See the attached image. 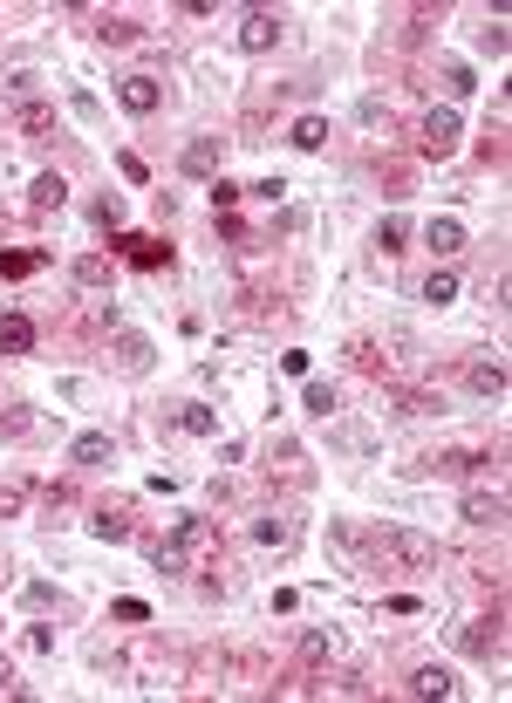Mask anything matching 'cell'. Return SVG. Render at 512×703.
Segmentation results:
<instances>
[{"label":"cell","mask_w":512,"mask_h":703,"mask_svg":"<svg viewBox=\"0 0 512 703\" xmlns=\"http://www.w3.org/2000/svg\"><path fill=\"white\" fill-rule=\"evenodd\" d=\"M362 547H376L383 560H396V567H410V574H424V567H437V540L431 533H417V526H376Z\"/></svg>","instance_id":"6da1fadb"},{"label":"cell","mask_w":512,"mask_h":703,"mask_svg":"<svg viewBox=\"0 0 512 703\" xmlns=\"http://www.w3.org/2000/svg\"><path fill=\"white\" fill-rule=\"evenodd\" d=\"M178 164H185V178H205V185H212V178H219V164H226V137H192Z\"/></svg>","instance_id":"7a4b0ae2"},{"label":"cell","mask_w":512,"mask_h":703,"mask_svg":"<svg viewBox=\"0 0 512 703\" xmlns=\"http://www.w3.org/2000/svg\"><path fill=\"white\" fill-rule=\"evenodd\" d=\"M465 526H492V533H499V526H506V492H499V485H472V492H465Z\"/></svg>","instance_id":"3957f363"},{"label":"cell","mask_w":512,"mask_h":703,"mask_svg":"<svg viewBox=\"0 0 512 703\" xmlns=\"http://www.w3.org/2000/svg\"><path fill=\"white\" fill-rule=\"evenodd\" d=\"M417 144H424V157H451V151H458V110H431Z\"/></svg>","instance_id":"277c9868"},{"label":"cell","mask_w":512,"mask_h":703,"mask_svg":"<svg viewBox=\"0 0 512 703\" xmlns=\"http://www.w3.org/2000/svg\"><path fill=\"white\" fill-rule=\"evenodd\" d=\"M274 41H280V14H267V7H253V14L239 21V48H246V55H267Z\"/></svg>","instance_id":"5b68a950"},{"label":"cell","mask_w":512,"mask_h":703,"mask_svg":"<svg viewBox=\"0 0 512 703\" xmlns=\"http://www.w3.org/2000/svg\"><path fill=\"white\" fill-rule=\"evenodd\" d=\"M117 103H123V110H130V117H151V110H158V103H164L158 76H123V82H117Z\"/></svg>","instance_id":"8992f818"},{"label":"cell","mask_w":512,"mask_h":703,"mask_svg":"<svg viewBox=\"0 0 512 703\" xmlns=\"http://www.w3.org/2000/svg\"><path fill=\"white\" fill-rule=\"evenodd\" d=\"M89 533H96L103 547L130 540V506H123V499H103V506H96V519H89Z\"/></svg>","instance_id":"52a82bcc"},{"label":"cell","mask_w":512,"mask_h":703,"mask_svg":"<svg viewBox=\"0 0 512 703\" xmlns=\"http://www.w3.org/2000/svg\"><path fill=\"white\" fill-rule=\"evenodd\" d=\"M478 465H492L485 451H437V458H424V465H410V471H437V478H472Z\"/></svg>","instance_id":"ba28073f"},{"label":"cell","mask_w":512,"mask_h":703,"mask_svg":"<svg viewBox=\"0 0 512 703\" xmlns=\"http://www.w3.org/2000/svg\"><path fill=\"white\" fill-rule=\"evenodd\" d=\"M403 690H410V697H458V676H451V669H437V663H424V669H410V683H403Z\"/></svg>","instance_id":"9c48e42d"},{"label":"cell","mask_w":512,"mask_h":703,"mask_svg":"<svg viewBox=\"0 0 512 703\" xmlns=\"http://www.w3.org/2000/svg\"><path fill=\"white\" fill-rule=\"evenodd\" d=\"M117 253H130L137 267H171V246L151 233H117Z\"/></svg>","instance_id":"30bf717a"},{"label":"cell","mask_w":512,"mask_h":703,"mask_svg":"<svg viewBox=\"0 0 512 703\" xmlns=\"http://www.w3.org/2000/svg\"><path fill=\"white\" fill-rule=\"evenodd\" d=\"M28 205H35V212H62V205H69V178H62V171H41L35 185H28Z\"/></svg>","instance_id":"8fae6325"},{"label":"cell","mask_w":512,"mask_h":703,"mask_svg":"<svg viewBox=\"0 0 512 703\" xmlns=\"http://www.w3.org/2000/svg\"><path fill=\"white\" fill-rule=\"evenodd\" d=\"M171 540L198 560V553H219V526H212V519H178V533H171Z\"/></svg>","instance_id":"7c38bea8"},{"label":"cell","mask_w":512,"mask_h":703,"mask_svg":"<svg viewBox=\"0 0 512 703\" xmlns=\"http://www.w3.org/2000/svg\"><path fill=\"white\" fill-rule=\"evenodd\" d=\"M383 410L390 417H431V410H444L431 390H383Z\"/></svg>","instance_id":"4fadbf2b"},{"label":"cell","mask_w":512,"mask_h":703,"mask_svg":"<svg viewBox=\"0 0 512 703\" xmlns=\"http://www.w3.org/2000/svg\"><path fill=\"white\" fill-rule=\"evenodd\" d=\"M465 383H472L478 396H506V362H485V355H472V362H465Z\"/></svg>","instance_id":"5bb4252c"},{"label":"cell","mask_w":512,"mask_h":703,"mask_svg":"<svg viewBox=\"0 0 512 703\" xmlns=\"http://www.w3.org/2000/svg\"><path fill=\"white\" fill-rule=\"evenodd\" d=\"M424 246H431L437 260H451V253H465V226L458 219H431L424 226Z\"/></svg>","instance_id":"9a60e30c"},{"label":"cell","mask_w":512,"mask_h":703,"mask_svg":"<svg viewBox=\"0 0 512 703\" xmlns=\"http://www.w3.org/2000/svg\"><path fill=\"white\" fill-rule=\"evenodd\" d=\"M110 451H117L110 430H82L76 444H69V465H110Z\"/></svg>","instance_id":"2e32d148"},{"label":"cell","mask_w":512,"mask_h":703,"mask_svg":"<svg viewBox=\"0 0 512 703\" xmlns=\"http://www.w3.org/2000/svg\"><path fill=\"white\" fill-rule=\"evenodd\" d=\"M35 349V321L28 314H0V355H28Z\"/></svg>","instance_id":"e0dca14e"},{"label":"cell","mask_w":512,"mask_h":703,"mask_svg":"<svg viewBox=\"0 0 512 703\" xmlns=\"http://www.w3.org/2000/svg\"><path fill=\"white\" fill-rule=\"evenodd\" d=\"M294 649H301V663H335V656H342V635H335V628H308Z\"/></svg>","instance_id":"ac0fdd59"},{"label":"cell","mask_w":512,"mask_h":703,"mask_svg":"<svg viewBox=\"0 0 512 703\" xmlns=\"http://www.w3.org/2000/svg\"><path fill=\"white\" fill-rule=\"evenodd\" d=\"M253 540H260V547H274V553H287L301 533H294V519H287V512H267V519L253 526Z\"/></svg>","instance_id":"d6986e66"},{"label":"cell","mask_w":512,"mask_h":703,"mask_svg":"<svg viewBox=\"0 0 512 703\" xmlns=\"http://www.w3.org/2000/svg\"><path fill=\"white\" fill-rule=\"evenodd\" d=\"M96 41H103V48H130V41H144V28H137L130 14H103V21H96Z\"/></svg>","instance_id":"ffe728a7"},{"label":"cell","mask_w":512,"mask_h":703,"mask_svg":"<svg viewBox=\"0 0 512 703\" xmlns=\"http://www.w3.org/2000/svg\"><path fill=\"white\" fill-rule=\"evenodd\" d=\"M48 267V253H35V246H14V253H0V280H28Z\"/></svg>","instance_id":"44dd1931"},{"label":"cell","mask_w":512,"mask_h":703,"mask_svg":"<svg viewBox=\"0 0 512 703\" xmlns=\"http://www.w3.org/2000/svg\"><path fill=\"white\" fill-rule=\"evenodd\" d=\"M117 369L123 376H144L151 369V342L144 335H117Z\"/></svg>","instance_id":"7402d4cb"},{"label":"cell","mask_w":512,"mask_h":703,"mask_svg":"<svg viewBox=\"0 0 512 703\" xmlns=\"http://www.w3.org/2000/svg\"><path fill=\"white\" fill-rule=\"evenodd\" d=\"M14 130H21V137H48V130H55V103H21V110H14Z\"/></svg>","instance_id":"603a6c76"},{"label":"cell","mask_w":512,"mask_h":703,"mask_svg":"<svg viewBox=\"0 0 512 703\" xmlns=\"http://www.w3.org/2000/svg\"><path fill=\"white\" fill-rule=\"evenodd\" d=\"M458 642H465L472 656H499V642H506V635H499V622H465V635H458Z\"/></svg>","instance_id":"cb8c5ba5"},{"label":"cell","mask_w":512,"mask_h":703,"mask_svg":"<svg viewBox=\"0 0 512 703\" xmlns=\"http://www.w3.org/2000/svg\"><path fill=\"white\" fill-rule=\"evenodd\" d=\"M178 430H192V437H219V410H212V403H185V410H178Z\"/></svg>","instance_id":"d4e9b609"},{"label":"cell","mask_w":512,"mask_h":703,"mask_svg":"<svg viewBox=\"0 0 512 703\" xmlns=\"http://www.w3.org/2000/svg\"><path fill=\"white\" fill-rule=\"evenodd\" d=\"M151 567H158V574H192V553L178 547V540H158V547H151Z\"/></svg>","instance_id":"484cf974"},{"label":"cell","mask_w":512,"mask_h":703,"mask_svg":"<svg viewBox=\"0 0 512 703\" xmlns=\"http://www.w3.org/2000/svg\"><path fill=\"white\" fill-rule=\"evenodd\" d=\"M76 287H110V253H82L76 260Z\"/></svg>","instance_id":"4316f807"},{"label":"cell","mask_w":512,"mask_h":703,"mask_svg":"<svg viewBox=\"0 0 512 703\" xmlns=\"http://www.w3.org/2000/svg\"><path fill=\"white\" fill-rule=\"evenodd\" d=\"M424 301H431V308H451V301H458V274H451V267H437V274L424 280Z\"/></svg>","instance_id":"83f0119b"},{"label":"cell","mask_w":512,"mask_h":703,"mask_svg":"<svg viewBox=\"0 0 512 703\" xmlns=\"http://www.w3.org/2000/svg\"><path fill=\"white\" fill-rule=\"evenodd\" d=\"M205 192H212V212H233L239 198H246V185H233V178H226V171H219V178H212V185H205Z\"/></svg>","instance_id":"f1b7e54d"},{"label":"cell","mask_w":512,"mask_h":703,"mask_svg":"<svg viewBox=\"0 0 512 703\" xmlns=\"http://www.w3.org/2000/svg\"><path fill=\"white\" fill-rule=\"evenodd\" d=\"M21 506H28V485L21 478H0V519H21Z\"/></svg>","instance_id":"f546056e"},{"label":"cell","mask_w":512,"mask_h":703,"mask_svg":"<svg viewBox=\"0 0 512 703\" xmlns=\"http://www.w3.org/2000/svg\"><path fill=\"white\" fill-rule=\"evenodd\" d=\"M28 430H35V410H21V403H14V410H0V437H7V444H14V437H28Z\"/></svg>","instance_id":"4dcf8cb0"},{"label":"cell","mask_w":512,"mask_h":703,"mask_svg":"<svg viewBox=\"0 0 512 703\" xmlns=\"http://www.w3.org/2000/svg\"><path fill=\"white\" fill-rule=\"evenodd\" d=\"M294 144H301V151H321V144H328V123H321V117H301V123H294Z\"/></svg>","instance_id":"1f68e13d"},{"label":"cell","mask_w":512,"mask_h":703,"mask_svg":"<svg viewBox=\"0 0 512 703\" xmlns=\"http://www.w3.org/2000/svg\"><path fill=\"white\" fill-rule=\"evenodd\" d=\"M403 239H410V226L403 219H383L376 226V253H403Z\"/></svg>","instance_id":"d6a6232c"},{"label":"cell","mask_w":512,"mask_h":703,"mask_svg":"<svg viewBox=\"0 0 512 703\" xmlns=\"http://www.w3.org/2000/svg\"><path fill=\"white\" fill-rule=\"evenodd\" d=\"M301 403H308L315 417H335V383H308V390H301Z\"/></svg>","instance_id":"836d02e7"},{"label":"cell","mask_w":512,"mask_h":703,"mask_svg":"<svg viewBox=\"0 0 512 703\" xmlns=\"http://www.w3.org/2000/svg\"><path fill=\"white\" fill-rule=\"evenodd\" d=\"M96 226H103V233H117V226H123V198H117V192L96 198Z\"/></svg>","instance_id":"e575fe53"},{"label":"cell","mask_w":512,"mask_h":703,"mask_svg":"<svg viewBox=\"0 0 512 703\" xmlns=\"http://www.w3.org/2000/svg\"><path fill=\"white\" fill-rule=\"evenodd\" d=\"M444 89H451V96H472V89H478V76L465 69V62H444Z\"/></svg>","instance_id":"d590c367"},{"label":"cell","mask_w":512,"mask_h":703,"mask_svg":"<svg viewBox=\"0 0 512 703\" xmlns=\"http://www.w3.org/2000/svg\"><path fill=\"white\" fill-rule=\"evenodd\" d=\"M117 622L144 628V622H151V601H137V594H123V601H117Z\"/></svg>","instance_id":"8d00e7d4"},{"label":"cell","mask_w":512,"mask_h":703,"mask_svg":"<svg viewBox=\"0 0 512 703\" xmlns=\"http://www.w3.org/2000/svg\"><path fill=\"white\" fill-rule=\"evenodd\" d=\"M117 171H123V178H130V185H144V178H151V164H144V157H137V151H117Z\"/></svg>","instance_id":"74e56055"},{"label":"cell","mask_w":512,"mask_h":703,"mask_svg":"<svg viewBox=\"0 0 512 703\" xmlns=\"http://www.w3.org/2000/svg\"><path fill=\"white\" fill-rule=\"evenodd\" d=\"M355 369H362V376H376V369H383V349H376V342H355Z\"/></svg>","instance_id":"f35d334b"},{"label":"cell","mask_w":512,"mask_h":703,"mask_svg":"<svg viewBox=\"0 0 512 703\" xmlns=\"http://www.w3.org/2000/svg\"><path fill=\"white\" fill-rule=\"evenodd\" d=\"M335 444H349V451H369L376 437H369V430H362V424H342V430H335Z\"/></svg>","instance_id":"ab89813d"},{"label":"cell","mask_w":512,"mask_h":703,"mask_svg":"<svg viewBox=\"0 0 512 703\" xmlns=\"http://www.w3.org/2000/svg\"><path fill=\"white\" fill-rule=\"evenodd\" d=\"M478 48H485V55H506V28H499V21H492V28H478Z\"/></svg>","instance_id":"60d3db41"},{"label":"cell","mask_w":512,"mask_h":703,"mask_svg":"<svg viewBox=\"0 0 512 703\" xmlns=\"http://www.w3.org/2000/svg\"><path fill=\"white\" fill-rule=\"evenodd\" d=\"M41 499H48V506H69L76 492H69V478H48V485H41Z\"/></svg>","instance_id":"b9f144b4"},{"label":"cell","mask_w":512,"mask_h":703,"mask_svg":"<svg viewBox=\"0 0 512 703\" xmlns=\"http://www.w3.org/2000/svg\"><path fill=\"white\" fill-rule=\"evenodd\" d=\"M0 697H21V683H14V669L0 663Z\"/></svg>","instance_id":"7bdbcfd3"},{"label":"cell","mask_w":512,"mask_h":703,"mask_svg":"<svg viewBox=\"0 0 512 703\" xmlns=\"http://www.w3.org/2000/svg\"><path fill=\"white\" fill-rule=\"evenodd\" d=\"M0 574H7V553H0Z\"/></svg>","instance_id":"ee69618b"}]
</instances>
